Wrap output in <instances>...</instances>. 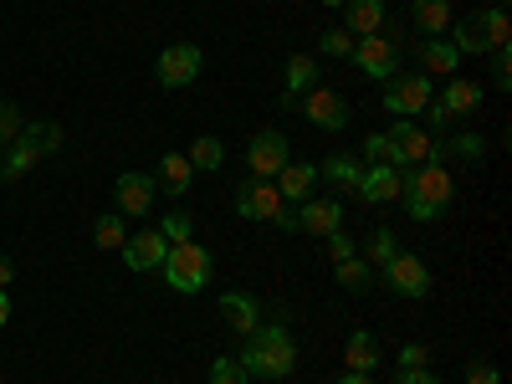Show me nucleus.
<instances>
[{
  "mask_svg": "<svg viewBox=\"0 0 512 384\" xmlns=\"http://www.w3.org/2000/svg\"><path fill=\"white\" fill-rule=\"evenodd\" d=\"M241 369L251 374V379H267V384H277V379H287L292 369H297V344H292V328L277 318V323H262L251 338H246V349H241Z\"/></svg>",
  "mask_w": 512,
  "mask_h": 384,
  "instance_id": "f257e3e1",
  "label": "nucleus"
},
{
  "mask_svg": "<svg viewBox=\"0 0 512 384\" xmlns=\"http://www.w3.org/2000/svg\"><path fill=\"white\" fill-rule=\"evenodd\" d=\"M456 185L441 164H410L400 169V200H405V216L410 221H436L441 210L451 205Z\"/></svg>",
  "mask_w": 512,
  "mask_h": 384,
  "instance_id": "f03ea898",
  "label": "nucleus"
},
{
  "mask_svg": "<svg viewBox=\"0 0 512 384\" xmlns=\"http://www.w3.org/2000/svg\"><path fill=\"white\" fill-rule=\"evenodd\" d=\"M507 41H512V21H507L502 0H492L487 11H472V16H461L451 26V47L461 57H492L497 47H507Z\"/></svg>",
  "mask_w": 512,
  "mask_h": 384,
  "instance_id": "7ed1b4c3",
  "label": "nucleus"
},
{
  "mask_svg": "<svg viewBox=\"0 0 512 384\" xmlns=\"http://www.w3.org/2000/svg\"><path fill=\"white\" fill-rule=\"evenodd\" d=\"M57 149H62V128H57V123H47V118H41V123H26L21 134L6 144V159H0V180H6V185L21 180L31 164H41V159L57 154Z\"/></svg>",
  "mask_w": 512,
  "mask_h": 384,
  "instance_id": "20e7f679",
  "label": "nucleus"
},
{
  "mask_svg": "<svg viewBox=\"0 0 512 384\" xmlns=\"http://www.w3.org/2000/svg\"><path fill=\"white\" fill-rule=\"evenodd\" d=\"M210 251L200 246V241H175L169 246V256H164V282L175 287V292H185V297H195V292H205L210 287Z\"/></svg>",
  "mask_w": 512,
  "mask_h": 384,
  "instance_id": "39448f33",
  "label": "nucleus"
},
{
  "mask_svg": "<svg viewBox=\"0 0 512 384\" xmlns=\"http://www.w3.org/2000/svg\"><path fill=\"white\" fill-rule=\"evenodd\" d=\"M384 139H390V159H395V169H410V164H441V159H446V144H441L436 134H425L415 118H395V128H390Z\"/></svg>",
  "mask_w": 512,
  "mask_h": 384,
  "instance_id": "423d86ee",
  "label": "nucleus"
},
{
  "mask_svg": "<svg viewBox=\"0 0 512 384\" xmlns=\"http://www.w3.org/2000/svg\"><path fill=\"white\" fill-rule=\"evenodd\" d=\"M349 62H354L364 77H374V82H390V77L400 72V41H395L390 31L354 36V52H349Z\"/></svg>",
  "mask_w": 512,
  "mask_h": 384,
  "instance_id": "0eeeda50",
  "label": "nucleus"
},
{
  "mask_svg": "<svg viewBox=\"0 0 512 384\" xmlns=\"http://www.w3.org/2000/svg\"><path fill=\"white\" fill-rule=\"evenodd\" d=\"M200 72H205V52L195 47V41H175V47H164V52H159V67H154V77H159L164 93L190 88Z\"/></svg>",
  "mask_w": 512,
  "mask_h": 384,
  "instance_id": "6e6552de",
  "label": "nucleus"
},
{
  "mask_svg": "<svg viewBox=\"0 0 512 384\" xmlns=\"http://www.w3.org/2000/svg\"><path fill=\"white\" fill-rule=\"evenodd\" d=\"M431 98H436V88H431V77H425V72H395L390 82H384V113H395V118L425 113Z\"/></svg>",
  "mask_w": 512,
  "mask_h": 384,
  "instance_id": "1a4fd4ad",
  "label": "nucleus"
},
{
  "mask_svg": "<svg viewBox=\"0 0 512 384\" xmlns=\"http://www.w3.org/2000/svg\"><path fill=\"white\" fill-rule=\"evenodd\" d=\"M379 272H384V282H390V292H395V297H410V303L431 297V267H425L420 256H410V251H395Z\"/></svg>",
  "mask_w": 512,
  "mask_h": 384,
  "instance_id": "9d476101",
  "label": "nucleus"
},
{
  "mask_svg": "<svg viewBox=\"0 0 512 384\" xmlns=\"http://www.w3.org/2000/svg\"><path fill=\"white\" fill-rule=\"evenodd\" d=\"M297 108H303V118H308L313 128H323V134H344V128H349V113H354L349 98L333 93V88H308Z\"/></svg>",
  "mask_w": 512,
  "mask_h": 384,
  "instance_id": "9b49d317",
  "label": "nucleus"
},
{
  "mask_svg": "<svg viewBox=\"0 0 512 384\" xmlns=\"http://www.w3.org/2000/svg\"><path fill=\"white\" fill-rule=\"evenodd\" d=\"M287 159H292V144H287L282 128H262V134L246 144V164H251L256 180H277V169H282Z\"/></svg>",
  "mask_w": 512,
  "mask_h": 384,
  "instance_id": "f8f14e48",
  "label": "nucleus"
},
{
  "mask_svg": "<svg viewBox=\"0 0 512 384\" xmlns=\"http://www.w3.org/2000/svg\"><path fill=\"white\" fill-rule=\"evenodd\" d=\"M154 195H159L154 175L128 169V175H118V185H113V210H118V216H149V210H154Z\"/></svg>",
  "mask_w": 512,
  "mask_h": 384,
  "instance_id": "ddd939ff",
  "label": "nucleus"
},
{
  "mask_svg": "<svg viewBox=\"0 0 512 384\" xmlns=\"http://www.w3.org/2000/svg\"><path fill=\"white\" fill-rule=\"evenodd\" d=\"M282 205H287V200L277 195L272 180H246V185H236V216H241V221H272Z\"/></svg>",
  "mask_w": 512,
  "mask_h": 384,
  "instance_id": "4468645a",
  "label": "nucleus"
},
{
  "mask_svg": "<svg viewBox=\"0 0 512 384\" xmlns=\"http://www.w3.org/2000/svg\"><path fill=\"white\" fill-rule=\"evenodd\" d=\"M118 251H123V267H128V272H159V267H164V256H169V241H164V231L154 226V231L128 236Z\"/></svg>",
  "mask_w": 512,
  "mask_h": 384,
  "instance_id": "2eb2a0df",
  "label": "nucleus"
},
{
  "mask_svg": "<svg viewBox=\"0 0 512 384\" xmlns=\"http://www.w3.org/2000/svg\"><path fill=\"white\" fill-rule=\"evenodd\" d=\"M277 195L287 200V205H303V200H313V190H318V164L313 159H287L282 169H277Z\"/></svg>",
  "mask_w": 512,
  "mask_h": 384,
  "instance_id": "dca6fc26",
  "label": "nucleus"
},
{
  "mask_svg": "<svg viewBox=\"0 0 512 384\" xmlns=\"http://www.w3.org/2000/svg\"><path fill=\"white\" fill-rule=\"evenodd\" d=\"M441 113H446V123H461V118H472V113H482V88L472 77H446V88H441Z\"/></svg>",
  "mask_w": 512,
  "mask_h": 384,
  "instance_id": "f3484780",
  "label": "nucleus"
},
{
  "mask_svg": "<svg viewBox=\"0 0 512 384\" xmlns=\"http://www.w3.org/2000/svg\"><path fill=\"white\" fill-rule=\"evenodd\" d=\"M297 226L308 236H333V231H344V205L328 200V195H313V200L297 205Z\"/></svg>",
  "mask_w": 512,
  "mask_h": 384,
  "instance_id": "a211bd4d",
  "label": "nucleus"
},
{
  "mask_svg": "<svg viewBox=\"0 0 512 384\" xmlns=\"http://www.w3.org/2000/svg\"><path fill=\"white\" fill-rule=\"evenodd\" d=\"M221 318L241 333V338H251L256 328H262V303H256L251 292H241V287H231V292H221Z\"/></svg>",
  "mask_w": 512,
  "mask_h": 384,
  "instance_id": "6ab92c4d",
  "label": "nucleus"
},
{
  "mask_svg": "<svg viewBox=\"0 0 512 384\" xmlns=\"http://www.w3.org/2000/svg\"><path fill=\"white\" fill-rule=\"evenodd\" d=\"M359 200H364V205H390V200H400V169H395V164H364Z\"/></svg>",
  "mask_w": 512,
  "mask_h": 384,
  "instance_id": "aec40b11",
  "label": "nucleus"
},
{
  "mask_svg": "<svg viewBox=\"0 0 512 384\" xmlns=\"http://www.w3.org/2000/svg\"><path fill=\"white\" fill-rule=\"evenodd\" d=\"M308 88H318V57L297 52V57H287V72H282V108H297V98Z\"/></svg>",
  "mask_w": 512,
  "mask_h": 384,
  "instance_id": "412c9836",
  "label": "nucleus"
},
{
  "mask_svg": "<svg viewBox=\"0 0 512 384\" xmlns=\"http://www.w3.org/2000/svg\"><path fill=\"white\" fill-rule=\"evenodd\" d=\"M190 180H195V169H190L185 154H164L159 169H154V185H159V195H169V200H185V195H190Z\"/></svg>",
  "mask_w": 512,
  "mask_h": 384,
  "instance_id": "4be33fe9",
  "label": "nucleus"
},
{
  "mask_svg": "<svg viewBox=\"0 0 512 384\" xmlns=\"http://www.w3.org/2000/svg\"><path fill=\"white\" fill-rule=\"evenodd\" d=\"M318 180H328L333 190H344V195H359V180H364V164L354 154H328L318 164Z\"/></svg>",
  "mask_w": 512,
  "mask_h": 384,
  "instance_id": "5701e85b",
  "label": "nucleus"
},
{
  "mask_svg": "<svg viewBox=\"0 0 512 384\" xmlns=\"http://www.w3.org/2000/svg\"><path fill=\"white\" fill-rule=\"evenodd\" d=\"M344 31L349 36H374L384 31V0H344Z\"/></svg>",
  "mask_w": 512,
  "mask_h": 384,
  "instance_id": "b1692460",
  "label": "nucleus"
},
{
  "mask_svg": "<svg viewBox=\"0 0 512 384\" xmlns=\"http://www.w3.org/2000/svg\"><path fill=\"white\" fill-rule=\"evenodd\" d=\"M344 364H349L354 374H374V364H379V338H374L369 328H354V333H349Z\"/></svg>",
  "mask_w": 512,
  "mask_h": 384,
  "instance_id": "393cba45",
  "label": "nucleus"
},
{
  "mask_svg": "<svg viewBox=\"0 0 512 384\" xmlns=\"http://www.w3.org/2000/svg\"><path fill=\"white\" fill-rule=\"evenodd\" d=\"M420 62H425V72H446V77H456L461 52L451 47V36H425V41H420Z\"/></svg>",
  "mask_w": 512,
  "mask_h": 384,
  "instance_id": "a878e982",
  "label": "nucleus"
},
{
  "mask_svg": "<svg viewBox=\"0 0 512 384\" xmlns=\"http://www.w3.org/2000/svg\"><path fill=\"white\" fill-rule=\"evenodd\" d=\"M410 16L425 36H446L451 31V0H410Z\"/></svg>",
  "mask_w": 512,
  "mask_h": 384,
  "instance_id": "bb28decb",
  "label": "nucleus"
},
{
  "mask_svg": "<svg viewBox=\"0 0 512 384\" xmlns=\"http://www.w3.org/2000/svg\"><path fill=\"white\" fill-rule=\"evenodd\" d=\"M185 159H190V169H200V175H216V169L226 164V144H221L216 134H200Z\"/></svg>",
  "mask_w": 512,
  "mask_h": 384,
  "instance_id": "cd10ccee",
  "label": "nucleus"
},
{
  "mask_svg": "<svg viewBox=\"0 0 512 384\" xmlns=\"http://www.w3.org/2000/svg\"><path fill=\"white\" fill-rule=\"evenodd\" d=\"M333 277H338V287H344V292H369L374 267L364 262V256H349V262H333Z\"/></svg>",
  "mask_w": 512,
  "mask_h": 384,
  "instance_id": "c85d7f7f",
  "label": "nucleus"
},
{
  "mask_svg": "<svg viewBox=\"0 0 512 384\" xmlns=\"http://www.w3.org/2000/svg\"><path fill=\"white\" fill-rule=\"evenodd\" d=\"M128 216H118V210H103L98 216V226H93V246L98 251H118L123 241H128V226H123Z\"/></svg>",
  "mask_w": 512,
  "mask_h": 384,
  "instance_id": "c756f323",
  "label": "nucleus"
},
{
  "mask_svg": "<svg viewBox=\"0 0 512 384\" xmlns=\"http://www.w3.org/2000/svg\"><path fill=\"white\" fill-rule=\"evenodd\" d=\"M395 251H400V236H395L390 226H374V231H369V256H364V262H369V267H384Z\"/></svg>",
  "mask_w": 512,
  "mask_h": 384,
  "instance_id": "7c9ffc66",
  "label": "nucleus"
},
{
  "mask_svg": "<svg viewBox=\"0 0 512 384\" xmlns=\"http://www.w3.org/2000/svg\"><path fill=\"white\" fill-rule=\"evenodd\" d=\"M205 384H251V374L241 369V359H236V354H226V359H210Z\"/></svg>",
  "mask_w": 512,
  "mask_h": 384,
  "instance_id": "2f4dec72",
  "label": "nucleus"
},
{
  "mask_svg": "<svg viewBox=\"0 0 512 384\" xmlns=\"http://www.w3.org/2000/svg\"><path fill=\"white\" fill-rule=\"evenodd\" d=\"M441 144H446V159H482L487 154L482 134H456V139H441Z\"/></svg>",
  "mask_w": 512,
  "mask_h": 384,
  "instance_id": "473e14b6",
  "label": "nucleus"
},
{
  "mask_svg": "<svg viewBox=\"0 0 512 384\" xmlns=\"http://www.w3.org/2000/svg\"><path fill=\"white\" fill-rule=\"evenodd\" d=\"M318 52H323V57H344V62H349V52H354V36H349L344 26H328V31L318 36Z\"/></svg>",
  "mask_w": 512,
  "mask_h": 384,
  "instance_id": "72a5a7b5",
  "label": "nucleus"
},
{
  "mask_svg": "<svg viewBox=\"0 0 512 384\" xmlns=\"http://www.w3.org/2000/svg\"><path fill=\"white\" fill-rule=\"evenodd\" d=\"M159 231H164L169 246H175V241H195V221L185 216V210H169V216L159 221Z\"/></svg>",
  "mask_w": 512,
  "mask_h": 384,
  "instance_id": "f704fd0d",
  "label": "nucleus"
},
{
  "mask_svg": "<svg viewBox=\"0 0 512 384\" xmlns=\"http://www.w3.org/2000/svg\"><path fill=\"white\" fill-rule=\"evenodd\" d=\"M21 128H26V118H21V108L11 103V98H0V149H6L16 134H21Z\"/></svg>",
  "mask_w": 512,
  "mask_h": 384,
  "instance_id": "c9c22d12",
  "label": "nucleus"
},
{
  "mask_svg": "<svg viewBox=\"0 0 512 384\" xmlns=\"http://www.w3.org/2000/svg\"><path fill=\"white\" fill-rule=\"evenodd\" d=\"M492 82H497V93H507V88H512V41L492 52Z\"/></svg>",
  "mask_w": 512,
  "mask_h": 384,
  "instance_id": "e433bc0d",
  "label": "nucleus"
},
{
  "mask_svg": "<svg viewBox=\"0 0 512 384\" xmlns=\"http://www.w3.org/2000/svg\"><path fill=\"white\" fill-rule=\"evenodd\" d=\"M466 384H502V369L492 359H472L466 364Z\"/></svg>",
  "mask_w": 512,
  "mask_h": 384,
  "instance_id": "4c0bfd02",
  "label": "nucleus"
},
{
  "mask_svg": "<svg viewBox=\"0 0 512 384\" xmlns=\"http://www.w3.org/2000/svg\"><path fill=\"white\" fill-rule=\"evenodd\" d=\"M323 241H328V256H333V262H349V256H359V241L344 236V231H333V236H323Z\"/></svg>",
  "mask_w": 512,
  "mask_h": 384,
  "instance_id": "58836bf2",
  "label": "nucleus"
},
{
  "mask_svg": "<svg viewBox=\"0 0 512 384\" xmlns=\"http://www.w3.org/2000/svg\"><path fill=\"white\" fill-rule=\"evenodd\" d=\"M364 159H369V164H395V159H390V139L369 134V139H364Z\"/></svg>",
  "mask_w": 512,
  "mask_h": 384,
  "instance_id": "ea45409f",
  "label": "nucleus"
},
{
  "mask_svg": "<svg viewBox=\"0 0 512 384\" xmlns=\"http://www.w3.org/2000/svg\"><path fill=\"white\" fill-rule=\"evenodd\" d=\"M425 359H431V354H425V344H405L400 349V369H425Z\"/></svg>",
  "mask_w": 512,
  "mask_h": 384,
  "instance_id": "a19ab883",
  "label": "nucleus"
},
{
  "mask_svg": "<svg viewBox=\"0 0 512 384\" xmlns=\"http://www.w3.org/2000/svg\"><path fill=\"white\" fill-rule=\"evenodd\" d=\"M395 384H441L431 369H395Z\"/></svg>",
  "mask_w": 512,
  "mask_h": 384,
  "instance_id": "79ce46f5",
  "label": "nucleus"
},
{
  "mask_svg": "<svg viewBox=\"0 0 512 384\" xmlns=\"http://www.w3.org/2000/svg\"><path fill=\"white\" fill-rule=\"evenodd\" d=\"M272 226H277V231H287V236H292V231H303V226H297V210H292V205H282V210H277Z\"/></svg>",
  "mask_w": 512,
  "mask_h": 384,
  "instance_id": "37998d69",
  "label": "nucleus"
},
{
  "mask_svg": "<svg viewBox=\"0 0 512 384\" xmlns=\"http://www.w3.org/2000/svg\"><path fill=\"white\" fill-rule=\"evenodd\" d=\"M11 277H16V262H11V256H0V287H11Z\"/></svg>",
  "mask_w": 512,
  "mask_h": 384,
  "instance_id": "c03bdc74",
  "label": "nucleus"
},
{
  "mask_svg": "<svg viewBox=\"0 0 512 384\" xmlns=\"http://www.w3.org/2000/svg\"><path fill=\"white\" fill-rule=\"evenodd\" d=\"M6 323H11V292L0 287V328H6Z\"/></svg>",
  "mask_w": 512,
  "mask_h": 384,
  "instance_id": "a18cd8bd",
  "label": "nucleus"
},
{
  "mask_svg": "<svg viewBox=\"0 0 512 384\" xmlns=\"http://www.w3.org/2000/svg\"><path fill=\"white\" fill-rule=\"evenodd\" d=\"M338 384H374V379H369V374H354V369H349V374L338 379Z\"/></svg>",
  "mask_w": 512,
  "mask_h": 384,
  "instance_id": "49530a36",
  "label": "nucleus"
},
{
  "mask_svg": "<svg viewBox=\"0 0 512 384\" xmlns=\"http://www.w3.org/2000/svg\"><path fill=\"white\" fill-rule=\"evenodd\" d=\"M323 6H344V0H323Z\"/></svg>",
  "mask_w": 512,
  "mask_h": 384,
  "instance_id": "de8ad7c7",
  "label": "nucleus"
}]
</instances>
